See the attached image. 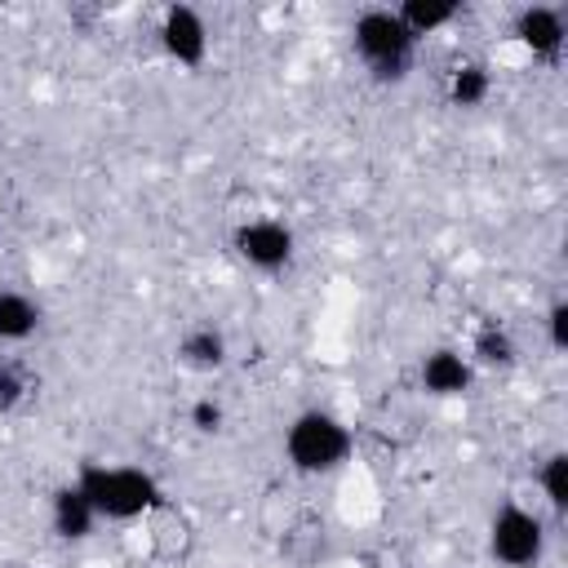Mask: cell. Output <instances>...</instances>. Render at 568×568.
Wrapping results in <instances>:
<instances>
[{
  "instance_id": "cell-14",
  "label": "cell",
  "mask_w": 568,
  "mask_h": 568,
  "mask_svg": "<svg viewBox=\"0 0 568 568\" xmlns=\"http://www.w3.org/2000/svg\"><path fill=\"white\" fill-rule=\"evenodd\" d=\"M488 93H493V75H488L484 62H462L448 80L453 106H479V102H488Z\"/></svg>"
},
{
  "instance_id": "cell-18",
  "label": "cell",
  "mask_w": 568,
  "mask_h": 568,
  "mask_svg": "<svg viewBox=\"0 0 568 568\" xmlns=\"http://www.w3.org/2000/svg\"><path fill=\"white\" fill-rule=\"evenodd\" d=\"M546 328H550V346H555V351H568V302H555V306H550Z\"/></svg>"
},
{
  "instance_id": "cell-2",
  "label": "cell",
  "mask_w": 568,
  "mask_h": 568,
  "mask_svg": "<svg viewBox=\"0 0 568 568\" xmlns=\"http://www.w3.org/2000/svg\"><path fill=\"white\" fill-rule=\"evenodd\" d=\"M351 426L324 408H306L284 430V453L302 475H328L351 457Z\"/></svg>"
},
{
  "instance_id": "cell-13",
  "label": "cell",
  "mask_w": 568,
  "mask_h": 568,
  "mask_svg": "<svg viewBox=\"0 0 568 568\" xmlns=\"http://www.w3.org/2000/svg\"><path fill=\"white\" fill-rule=\"evenodd\" d=\"M515 355H519V346H515L510 328H501V324H484L470 342V359L484 364V368H510Z\"/></svg>"
},
{
  "instance_id": "cell-5",
  "label": "cell",
  "mask_w": 568,
  "mask_h": 568,
  "mask_svg": "<svg viewBox=\"0 0 568 568\" xmlns=\"http://www.w3.org/2000/svg\"><path fill=\"white\" fill-rule=\"evenodd\" d=\"M235 253L257 271H280L293 257V231L275 217H253L235 226Z\"/></svg>"
},
{
  "instance_id": "cell-9",
  "label": "cell",
  "mask_w": 568,
  "mask_h": 568,
  "mask_svg": "<svg viewBox=\"0 0 568 568\" xmlns=\"http://www.w3.org/2000/svg\"><path fill=\"white\" fill-rule=\"evenodd\" d=\"M470 359L462 355V351H448V346H439V351H430L426 359H422V386L430 390V395H462V390H470Z\"/></svg>"
},
{
  "instance_id": "cell-12",
  "label": "cell",
  "mask_w": 568,
  "mask_h": 568,
  "mask_svg": "<svg viewBox=\"0 0 568 568\" xmlns=\"http://www.w3.org/2000/svg\"><path fill=\"white\" fill-rule=\"evenodd\" d=\"M36 324H40V306L18 288H0V342H27Z\"/></svg>"
},
{
  "instance_id": "cell-11",
  "label": "cell",
  "mask_w": 568,
  "mask_h": 568,
  "mask_svg": "<svg viewBox=\"0 0 568 568\" xmlns=\"http://www.w3.org/2000/svg\"><path fill=\"white\" fill-rule=\"evenodd\" d=\"M457 13H462V4H453V0H404V4L395 9V18L404 22V31H408L413 40H422V36H430V31H439V27H448Z\"/></svg>"
},
{
  "instance_id": "cell-16",
  "label": "cell",
  "mask_w": 568,
  "mask_h": 568,
  "mask_svg": "<svg viewBox=\"0 0 568 568\" xmlns=\"http://www.w3.org/2000/svg\"><path fill=\"white\" fill-rule=\"evenodd\" d=\"M27 395H31V377H27V368L13 364V359H0V413H13Z\"/></svg>"
},
{
  "instance_id": "cell-15",
  "label": "cell",
  "mask_w": 568,
  "mask_h": 568,
  "mask_svg": "<svg viewBox=\"0 0 568 568\" xmlns=\"http://www.w3.org/2000/svg\"><path fill=\"white\" fill-rule=\"evenodd\" d=\"M537 484H541L546 501H550V506L564 515V510H568V453H550V457L541 462Z\"/></svg>"
},
{
  "instance_id": "cell-3",
  "label": "cell",
  "mask_w": 568,
  "mask_h": 568,
  "mask_svg": "<svg viewBox=\"0 0 568 568\" xmlns=\"http://www.w3.org/2000/svg\"><path fill=\"white\" fill-rule=\"evenodd\" d=\"M355 36V53L368 62L373 80L382 84H399L413 71V49L417 40L404 31V22L395 18V9H364L351 27Z\"/></svg>"
},
{
  "instance_id": "cell-8",
  "label": "cell",
  "mask_w": 568,
  "mask_h": 568,
  "mask_svg": "<svg viewBox=\"0 0 568 568\" xmlns=\"http://www.w3.org/2000/svg\"><path fill=\"white\" fill-rule=\"evenodd\" d=\"M49 524H53V532H58L62 541H84V537L93 532V524H98V510L89 506V497H84L75 484H67V488H58L53 501H49Z\"/></svg>"
},
{
  "instance_id": "cell-19",
  "label": "cell",
  "mask_w": 568,
  "mask_h": 568,
  "mask_svg": "<svg viewBox=\"0 0 568 568\" xmlns=\"http://www.w3.org/2000/svg\"><path fill=\"white\" fill-rule=\"evenodd\" d=\"M377 568H382V564H377Z\"/></svg>"
},
{
  "instance_id": "cell-6",
  "label": "cell",
  "mask_w": 568,
  "mask_h": 568,
  "mask_svg": "<svg viewBox=\"0 0 568 568\" xmlns=\"http://www.w3.org/2000/svg\"><path fill=\"white\" fill-rule=\"evenodd\" d=\"M160 40H164L169 58L182 62V67H200L209 58V27H204L200 9H191V4H169L164 9Z\"/></svg>"
},
{
  "instance_id": "cell-17",
  "label": "cell",
  "mask_w": 568,
  "mask_h": 568,
  "mask_svg": "<svg viewBox=\"0 0 568 568\" xmlns=\"http://www.w3.org/2000/svg\"><path fill=\"white\" fill-rule=\"evenodd\" d=\"M222 417H226V413H222V404H217V399H195V404H191V426H195V430H204V435L222 430Z\"/></svg>"
},
{
  "instance_id": "cell-1",
  "label": "cell",
  "mask_w": 568,
  "mask_h": 568,
  "mask_svg": "<svg viewBox=\"0 0 568 568\" xmlns=\"http://www.w3.org/2000/svg\"><path fill=\"white\" fill-rule=\"evenodd\" d=\"M75 488L89 497L98 519H142L155 506H164V493L155 475L142 466H106V462H84L75 475Z\"/></svg>"
},
{
  "instance_id": "cell-10",
  "label": "cell",
  "mask_w": 568,
  "mask_h": 568,
  "mask_svg": "<svg viewBox=\"0 0 568 568\" xmlns=\"http://www.w3.org/2000/svg\"><path fill=\"white\" fill-rule=\"evenodd\" d=\"M178 359L195 373H213L226 364V337L213 328V324H195L191 333H182L178 342Z\"/></svg>"
},
{
  "instance_id": "cell-4",
  "label": "cell",
  "mask_w": 568,
  "mask_h": 568,
  "mask_svg": "<svg viewBox=\"0 0 568 568\" xmlns=\"http://www.w3.org/2000/svg\"><path fill=\"white\" fill-rule=\"evenodd\" d=\"M488 550L506 568H537L546 555V524L524 506H501L488 524Z\"/></svg>"
},
{
  "instance_id": "cell-7",
  "label": "cell",
  "mask_w": 568,
  "mask_h": 568,
  "mask_svg": "<svg viewBox=\"0 0 568 568\" xmlns=\"http://www.w3.org/2000/svg\"><path fill=\"white\" fill-rule=\"evenodd\" d=\"M515 36L524 49H532V58H559L568 27H564V9L555 4H528L515 18Z\"/></svg>"
}]
</instances>
